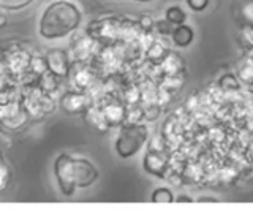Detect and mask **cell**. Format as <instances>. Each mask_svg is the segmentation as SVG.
<instances>
[{
  "instance_id": "6da1fadb",
  "label": "cell",
  "mask_w": 253,
  "mask_h": 212,
  "mask_svg": "<svg viewBox=\"0 0 253 212\" xmlns=\"http://www.w3.org/2000/svg\"><path fill=\"white\" fill-rule=\"evenodd\" d=\"M55 174H57L63 193L70 195L75 185H90L97 179V170L84 159L73 160L67 155H62L55 163Z\"/></svg>"
},
{
  "instance_id": "7a4b0ae2",
  "label": "cell",
  "mask_w": 253,
  "mask_h": 212,
  "mask_svg": "<svg viewBox=\"0 0 253 212\" xmlns=\"http://www.w3.org/2000/svg\"><path fill=\"white\" fill-rule=\"evenodd\" d=\"M44 16L57 19L55 22L52 21V22H42L40 24V32L46 38H57L67 35L79 24V19H81V16H79V13L76 11L73 5L63 2L51 5L46 10Z\"/></svg>"
},
{
  "instance_id": "3957f363",
  "label": "cell",
  "mask_w": 253,
  "mask_h": 212,
  "mask_svg": "<svg viewBox=\"0 0 253 212\" xmlns=\"http://www.w3.org/2000/svg\"><path fill=\"white\" fill-rule=\"evenodd\" d=\"M147 138V130L144 127H130L122 131L121 138L117 139L116 147L121 157H130L139 151V147Z\"/></svg>"
},
{
  "instance_id": "277c9868",
  "label": "cell",
  "mask_w": 253,
  "mask_h": 212,
  "mask_svg": "<svg viewBox=\"0 0 253 212\" xmlns=\"http://www.w3.org/2000/svg\"><path fill=\"white\" fill-rule=\"evenodd\" d=\"M144 167H146V170L150 172V174L163 176V171H165V168H166V160L163 159V155H160V152L150 151V152L146 155Z\"/></svg>"
},
{
  "instance_id": "5b68a950",
  "label": "cell",
  "mask_w": 253,
  "mask_h": 212,
  "mask_svg": "<svg viewBox=\"0 0 253 212\" xmlns=\"http://www.w3.org/2000/svg\"><path fill=\"white\" fill-rule=\"evenodd\" d=\"M171 35H172V43L179 46V48H187L193 42V30L185 24L177 26L172 30Z\"/></svg>"
},
{
  "instance_id": "8992f818",
  "label": "cell",
  "mask_w": 253,
  "mask_h": 212,
  "mask_svg": "<svg viewBox=\"0 0 253 212\" xmlns=\"http://www.w3.org/2000/svg\"><path fill=\"white\" fill-rule=\"evenodd\" d=\"M166 19H168L172 26H182V24H185L187 14L180 6H171V8L166 10Z\"/></svg>"
},
{
  "instance_id": "52a82bcc",
  "label": "cell",
  "mask_w": 253,
  "mask_h": 212,
  "mask_svg": "<svg viewBox=\"0 0 253 212\" xmlns=\"http://www.w3.org/2000/svg\"><path fill=\"white\" fill-rule=\"evenodd\" d=\"M152 200L155 203H172L174 201V195L168 188H157V190L152 193Z\"/></svg>"
},
{
  "instance_id": "ba28073f",
  "label": "cell",
  "mask_w": 253,
  "mask_h": 212,
  "mask_svg": "<svg viewBox=\"0 0 253 212\" xmlns=\"http://www.w3.org/2000/svg\"><path fill=\"white\" fill-rule=\"evenodd\" d=\"M55 59H57L55 62L51 60V65H52V68L55 70V72L63 75V73H65V60H63V56L60 52H55Z\"/></svg>"
},
{
  "instance_id": "9c48e42d",
  "label": "cell",
  "mask_w": 253,
  "mask_h": 212,
  "mask_svg": "<svg viewBox=\"0 0 253 212\" xmlns=\"http://www.w3.org/2000/svg\"><path fill=\"white\" fill-rule=\"evenodd\" d=\"M187 5L193 11H203V10L208 8L209 0H187Z\"/></svg>"
},
{
  "instance_id": "30bf717a",
  "label": "cell",
  "mask_w": 253,
  "mask_h": 212,
  "mask_svg": "<svg viewBox=\"0 0 253 212\" xmlns=\"http://www.w3.org/2000/svg\"><path fill=\"white\" fill-rule=\"evenodd\" d=\"M157 27H158V32L163 34V35H166V34H172V30H174V26L171 24V22H169L168 19L160 21V22L157 24Z\"/></svg>"
},
{
  "instance_id": "8fae6325",
  "label": "cell",
  "mask_w": 253,
  "mask_h": 212,
  "mask_svg": "<svg viewBox=\"0 0 253 212\" xmlns=\"http://www.w3.org/2000/svg\"><path fill=\"white\" fill-rule=\"evenodd\" d=\"M3 179H5V170L0 168V185H3Z\"/></svg>"
},
{
  "instance_id": "7c38bea8",
  "label": "cell",
  "mask_w": 253,
  "mask_h": 212,
  "mask_svg": "<svg viewBox=\"0 0 253 212\" xmlns=\"http://www.w3.org/2000/svg\"><path fill=\"white\" fill-rule=\"evenodd\" d=\"M139 2H147V0H139Z\"/></svg>"
}]
</instances>
